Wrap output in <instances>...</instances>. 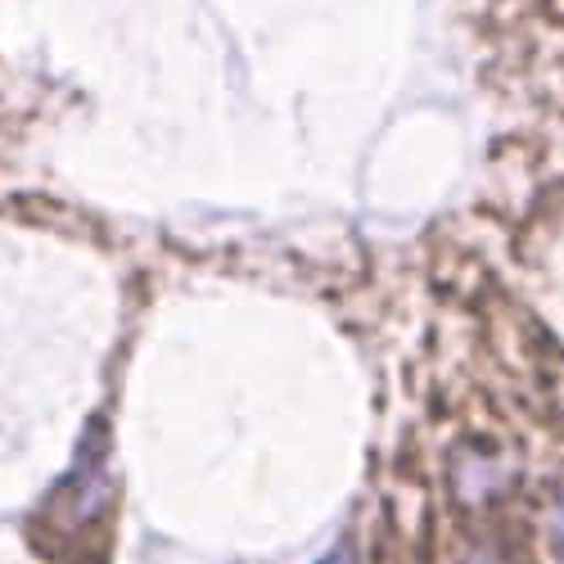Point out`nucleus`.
Listing matches in <instances>:
<instances>
[{
    "label": "nucleus",
    "instance_id": "obj_1",
    "mask_svg": "<svg viewBox=\"0 0 564 564\" xmlns=\"http://www.w3.org/2000/svg\"><path fill=\"white\" fill-rule=\"evenodd\" d=\"M321 564H357V555H352V546H335Z\"/></svg>",
    "mask_w": 564,
    "mask_h": 564
}]
</instances>
